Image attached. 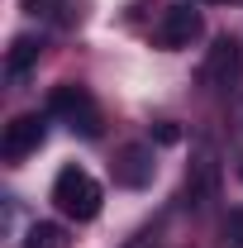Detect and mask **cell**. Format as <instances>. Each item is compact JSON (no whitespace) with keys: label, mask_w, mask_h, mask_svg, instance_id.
<instances>
[{"label":"cell","mask_w":243,"mask_h":248,"mask_svg":"<svg viewBox=\"0 0 243 248\" xmlns=\"http://www.w3.org/2000/svg\"><path fill=\"white\" fill-rule=\"evenodd\" d=\"M38 53H43L38 38H15V43H10V58H5V77H10V81H24L29 67L38 62Z\"/></svg>","instance_id":"cell-8"},{"label":"cell","mask_w":243,"mask_h":248,"mask_svg":"<svg viewBox=\"0 0 243 248\" xmlns=\"http://www.w3.org/2000/svg\"><path fill=\"white\" fill-rule=\"evenodd\" d=\"M100 201H105V191H100V182H95L86 167L67 162L58 177H53V205H58V215L86 224V219L100 215Z\"/></svg>","instance_id":"cell-1"},{"label":"cell","mask_w":243,"mask_h":248,"mask_svg":"<svg viewBox=\"0 0 243 248\" xmlns=\"http://www.w3.org/2000/svg\"><path fill=\"white\" fill-rule=\"evenodd\" d=\"M214 186H219V162H214L210 148H200V157H196L191 172H186V205L200 210L205 201H214Z\"/></svg>","instance_id":"cell-7"},{"label":"cell","mask_w":243,"mask_h":248,"mask_svg":"<svg viewBox=\"0 0 243 248\" xmlns=\"http://www.w3.org/2000/svg\"><path fill=\"white\" fill-rule=\"evenodd\" d=\"M43 139H48V115H15V120L5 124L0 157H5V162H19V157L38 153V148H43Z\"/></svg>","instance_id":"cell-4"},{"label":"cell","mask_w":243,"mask_h":248,"mask_svg":"<svg viewBox=\"0 0 243 248\" xmlns=\"http://www.w3.org/2000/svg\"><path fill=\"white\" fill-rule=\"evenodd\" d=\"M152 139H157L162 148H172V143H182V129H177V124H157V129H152Z\"/></svg>","instance_id":"cell-11"},{"label":"cell","mask_w":243,"mask_h":248,"mask_svg":"<svg viewBox=\"0 0 243 248\" xmlns=\"http://www.w3.org/2000/svg\"><path fill=\"white\" fill-rule=\"evenodd\" d=\"M157 177V157H152V143H124L115 153V186L124 191H143Z\"/></svg>","instance_id":"cell-6"},{"label":"cell","mask_w":243,"mask_h":248,"mask_svg":"<svg viewBox=\"0 0 243 248\" xmlns=\"http://www.w3.org/2000/svg\"><path fill=\"white\" fill-rule=\"evenodd\" d=\"M239 177H243V167H239Z\"/></svg>","instance_id":"cell-12"},{"label":"cell","mask_w":243,"mask_h":248,"mask_svg":"<svg viewBox=\"0 0 243 248\" xmlns=\"http://www.w3.org/2000/svg\"><path fill=\"white\" fill-rule=\"evenodd\" d=\"M224 244L229 248H243V205H234L224 215Z\"/></svg>","instance_id":"cell-10"},{"label":"cell","mask_w":243,"mask_h":248,"mask_svg":"<svg viewBox=\"0 0 243 248\" xmlns=\"http://www.w3.org/2000/svg\"><path fill=\"white\" fill-rule=\"evenodd\" d=\"M200 33H205V15H200L196 5H172V10L157 19L152 43H157V48H191Z\"/></svg>","instance_id":"cell-3"},{"label":"cell","mask_w":243,"mask_h":248,"mask_svg":"<svg viewBox=\"0 0 243 248\" xmlns=\"http://www.w3.org/2000/svg\"><path fill=\"white\" fill-rule=\"evenodd\" d=\"M243 77V48L239 38H214V48L205 53V67H200V81L205 86H214V91H224V86H234Z\"/></svg>","instance_id":"cell-5"},{"label":"cell","mask_w":243,"mask_h":248,"mask_svg":"<svg viewBox=\"0 0 243 248\" xmlns=\"http://www.w3.org/2000/svg\"><path fill=\"white\" fill-rule=\"evenodd\" d=\"M48 115H58L72 134H81V139H100V105H95V95L86 86H76V81H62L58 91L48 95Z\"/></svg>","instance_id":"cell-2"},{"label":"cell","mask_w":243,"mask_h":248,"mask_svg":"<svg viewBox=\"0 0 243 248\" xmlns=\"http://www.w3.org/2000/svg\"><path fill=\"white\" fill-rule=\"evenodd\" d=\"M24 248H67V229L58 219H33L24 234Z\"/></svg>","instance_id":"cell-9"}]
</instances>
